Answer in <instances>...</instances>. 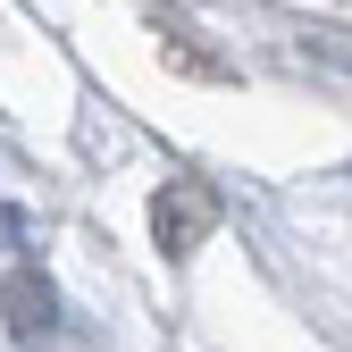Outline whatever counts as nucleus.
Segmentation results:
<instances>
[{"label":"nucleus","instance_id":"nucleus-1","mask_svg":"<svg viewBox=\"0 0 352 352\" xmlns=\"http://www.w3.org/2000/svg\"><path fill=\"white\" fill-rule=\"evenodd\" d=\"M210 227H218V193L201 185V176H176V185L151 193V243L168 260H185L193 243H210Z\"/></svg>","mask_w":352,"mask_h":352}]
</instances>
